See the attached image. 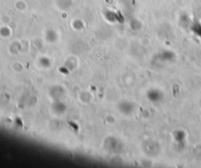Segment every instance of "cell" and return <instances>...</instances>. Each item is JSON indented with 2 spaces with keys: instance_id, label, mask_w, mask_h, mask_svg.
<instances>
[{
  "instance_id": "6da1fadb",
  "label": "cell",
  "mask_w": 201,
  "mask_h": 168,
  "mask_svg": "<svg viewBox=\"0 0 201 168\" xmlns=\"http://www.w3.org/2000/svg\"><path fill=\"white\" fill-rule=\"evenodd\" d=\"M163 97V94L160 91L157 90H149L148 93V98L153 102H157L160 101Z\"/></svg>"
}]
</instances>
